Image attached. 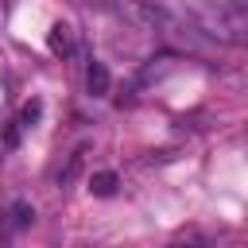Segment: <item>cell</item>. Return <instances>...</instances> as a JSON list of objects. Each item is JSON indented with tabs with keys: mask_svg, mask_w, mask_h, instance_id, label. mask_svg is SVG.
Instances as JSON below:
<instances>
[{
	"mask_svg": "<svg viewBox=\"0 0 248 248\" xmlns=\"http://www.w3.org/2000/svg\"><path fill=\"white\" fill-rule=\"evenodd\" d=\"M46 43H50V50H54L58 58H70V54H74V31H70L66 23H54L50 35H46Z\"/></svg>",
	"mask_w": 248,
	"mask_h": 248,
	"instance_id": "1",
	"label": "cell"
},
{
	"mask_svg": "<svg viewBox=\"0 0 248 248\" xmlns=\"http://www.w3.org/2000/svg\"><path fill=\"white\" fill-rule=\"evenodd\" d=\"M85 89H89L93 97H105V93H108V70H105V62H89V70H85Z\"/></svg>",
	"mask_w": 248,
	"mask_h": 248,
	"instance_id": "2",
	"label": "cell"
},
{
	"mask_svg": "<svg viewBox=\"0 0 248 248\" xmlns=\"http://www.w3.org/2000/svg\"><path fill=\"white\" fill-rule=\"evenodd\" d=\"M116 182H120V178H116L112 170H97V174L89 178V190H93L97 198H112V194H116Z\"/></svg>",
	"mask_w": 248,
	"mask_h": 248,
	"instance_id": "3",
	"label": "cell"
},
{
	"mask_svg": "<svg viewBox=\"0 0 248 248\" xmlns=\"http://www.w3.org/2000/svg\"><path fill=\"white\" fill-rule=\"evenodd\" d=\"M39 112H43V101H27L23 112H19V128H31V124L39 120Z\"/></svg>",
	"mask_w": 248,
	"mask_h": 248,
	"instance_id": "4",
	"label": "cell"
},
{
	"mask_svg": "<svg viewBox=\"0 0 248 248\" xmlns=\"http://www.w3.org/2000/svg\"><path fill=\"white\" fill-rule=\"evenodd\" d=\"M12 213H16V225H19V229L35 221V209H31V205H23V202H16V209H12Z\"/></svg>",
	"mask_w": 248,
	"mask_h": 248,
	"instance_id": "5",
	"label": "cell"
},
{
	"mask_svg": "<svg viewBox=\"0 0 248 248\" xmlns=\"http://www.w3.org/2000/svg\"><path fill=\"white\" fill-rule=\"evenodd\" d=\"M167 248H213V240H205V236H186V240H174V244H167Z\"/></svg>",
	"mask_w": 248,
	"mask_h": 248,
	"instance_id": "6",
	"label": "cell"
},
{
	"mask_svg": "<svg viewBox=\"0 0 248 248\" xmlns=\"http://www.w3.org/2000/svg\"><path fill=\"white\" fill-rule=\"evenodd\" d=\"M78 167H81V151H74V155H70V167H66V170H62V178H58V182H62V186H66V182H70V178H74V174H78Z\"/></svg>",
	"mask_w": 248,
	"mask_h": 248,
	"instance_id": "7",
	"label": "cell"
}]
</instances>
